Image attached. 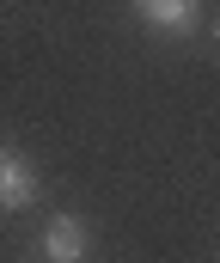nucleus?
<instances>
[{
    "mask_svg": "<svg viewBox=\"0 0 220 263\" xmlns=\"http://www.w3.org/2000/svg\"><path fill=\"white\" fill-rule=\"evenodd\" d=\"M37 202V172L18 147H0V208H31Z\"/></svg>",
    "mask_w": 220,
    "mask_h": 263,
    "instance_id": "1",
    "label": "nucleus"
},
{
    "mask_svg": "<svg viewBox=\"0 0 220 263\" xmlns=\"http://www.w3.org/2000/svg\"><path fill=\"white\" fill-rule=\"evenodd\" d=\"M43 257L49 263H86V227L73 214H55L43 227Z\"/></svg>",
    "mask_w": 220,
    "mask_h": 263,
    "instance_id": "2",
    "label": "nucleus"
},
{
    "mask_svg": "<svg viewBox=\"0 0 220 263\" xmlns=\"http://www.w3.org/2000/svg\"><path fill=\"white\" fill-rule=\"evenodd\" d=\"M196 18H202V0H159V6L147 12V25L165 31V37H190Z\"/></svg>",
    "mask_w": 220,
    "mask_h": 263,
    "instance_id": "3",
    "label": "nucleus"
},
{
    "mask_svg": "<svg viewBox=\"0 0 220 263\" xmlns=\"http://www.w3.org/2000/svg\"><path fill=\"white\" fill-rule=\"evenodd\" d=\"M135 6H141V18H147V12H153V6H159V0H135Z\"/></svg>",
    "mask_w": 220,
    "mask_h": 263,
    "instance_id": "4",
    "label": "nucleus"
},
{
    "mask_svg": "<svg viewBox=\"0 0 220 263\" xmlns=\"http://www.w3.org/2000/svg\"><path fill=\"white\" fill-rule=\"evenodd\" d=\"M214 31H220V25H214Z\"/></svg>",
    "mask_w": 220,
    "mask_h": 263,
    "instance_id": "5",
    "label": "nucleus"
}]
</instances>
